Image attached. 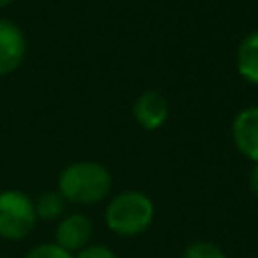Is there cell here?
<instances>
[{
    "instance_id": "6da1fadb",
    "label": "cell",
    "mask_w": 258,
    "mask_h": 258,
    "mask_svg": "<svg viewBox=\"0 0 258 258\" xmlns=\"http://www.w3.org/2000/svg\"><path fill=\"white\" fill-rule=\"evenodd\" d=\"M113 185L109 169L99 161H75L58 175V194L64 202L77 206H93L103 202Z\"/></svg>"
},
{
    "instance_id": "7a4b0ae2",
    "label": "cell",
    "mask_w": 258,
    "mask_h": 258,
    "mask_svg": "<svg viewBox=\"0 0 258 258\" xmlns=\"http://www.w3.org/2000/svg\"><path fill=\"white\" fill-rule=\"evenodd\" d=\"M155 218V206L143 191L127 189L111 198L105 208L107 228L121 238H135L149 230Z\"/></svg>"
},
{
    "instance_id": "3957f363",
    "label": "cell",
    "mask_w": 258,
    "mask_h": 258,
    "mask_svg": "<svg viewBox=\"0 0 258 258\" xmlns=\"http://www.w3.org/2000/svg\"><path fill=\"white\" fill-rule=\"evenodd\" d=\"M34 202L20 189L0 191V238L8 242L24 240L36 226Z\"/></svg>"
},
{
    "instance_id": "277c9868",
    "label": "cell",
    "mask_w": 258,
    "mask_h": 258,
    "mask_svg": "<svg viewBox=\"0 0 258 258\" xmlns=\"http://www.w3.org/2000/svg\"><path fill=\"white\" fill-rule=\"evenodd\" d=\"M91 238H93L91 220L85 214L75 212V214L60 218L56 226V234H54V244H58L71 254H77L79 250L91 244Z\"/></svg>"
},
{
    "instance_id": "5b68a950",
    "label": "cell",
    "mask_w": 258,
    "mask_h": 258,
    "mask_svg": "<svg viewBox=\"0 0 258 258\" xmlns=\"http://www.w3.org/2000/svg\"><path fill=\"white\" fill-rule=\"evenodd\" d=\"M26 54V38L20 26L0 18V77L14 73Z\"/></svg>"
},
{
    "instance_id": "8992f818",
    "label": "cell",
    "mask_w": 258,
    "mask_h": 258,
    "mask_svg": "<svg viewBox=\"0 0 258 258\" xmlns=\"http://www.w3.org/2000/svg\"><path fill=\"white\" fill-rule=\"evenodd\" d=\"M232 139L246 159L258 163V105L246 107L234 117Z\"/></svg>"
},
{
    "instance_id": "52a82bcc",
    "label": "cell",
    "mask_w": 258,
    "mask_h": 258,
    "mask_svg": "<svg viewBox=\"0 0 258 258\" xmlns=\"http://www.w3.org/2000/svg\"><path fill=\"white\" fill-rule=\"evenodd\" d=\"M167 115H169V105L165 97L157 91H145L133 103V117L147 131L159 129L167 121Z\"/></svg>"
},
{
    "instance_id": "ba28073f",
    "label": "cell",
    "mask_w": 258,
    "mask_h": 258,
    "mask_svg": "<svg viewBox=\"0 0 258 258\" xmlns=\"http://www.w3.org/2000/svg\"><path fill=\"white\" fill-rule=\"evenodd\" d=\"M236 69L242 79L258 87V30L242 38L236 52Z\"/></svg>"
},
{
    "instance_id": "9c48e42d",
    "label": "cell",
    "mask_w": 258,
    "mask_h": 258,
    "mask_svg": "<svg viewBox=\"0 0 258 258\" xmlns=\"http://www.w3.org/2000/svg\"><path fill=\"white\" fill-rule=\"evenodd\" d=\"M34 212H36L38 220L52 222V220L62 216V212H64V198L58 191H44V194L38 196V200H34Z\"/></svg>"
},
{
    "instance_id": "30bf717a",
    "label": "cell",
    "mask_w": 258,
    "mask_h": 258,
    "mask_svg": "<svg viewBox=\"0 0 258 258\" xmlns=\"http://www.w3.org/2000/svg\"><path fill=\"white\" fill-rule=\"evenodd\" d=\"M181 258H228V256L218 244L208 240H198L185 246V250L181 252Z\"/></svg>"
},
{
    "instance_id": "8fae6325",
    "label": "cell",
    "mask_w": 258,
    "mask_h": 258,
    "mask_svg": "<svg viewBox=\"0 0 258 258\" xmlns=\"http://www.w3.org/2000/svg\"><path fill=\"white\" fill-rule=\"evenodd\" d=\"M24 258H75V254L67 252L64 248H60L58 244L54 242H44V244H38V246H32Z\"/></svg>"
},
{
    "instance_id": "7c38bea8",
    "label": "cell",
    "mask_w": 258,
    "mask_h": 258,
    "mask_svg": "<svg viewBox=\"0 0 258 258\" xmlns=\"http://www.w3.org/2000/svg\"><path fill=\"white\" fill-rule=\"evenodd\" d=\"M75 258H117V254L105 244H89L75 254Z\"/></svg>"
},
{
    "instance_id": "4fadbf2b",
    "label": "cell",
    "mask_w": 258,
    "mask_h": 258,
    "mask_svg": "<svg viewBox=\"0 0 258 258\" xmlns=\"http://www.w3.org/2000/svg\"><path fill=\"white\" fill-rule=\"evenodd\" d=\"M248 185H250L252 194L258 198V163H254L248 171Z\"/></svg>"
},
{
    "instance_id": "5bb4252c",
    "label": "cell",
    "mask_w": 258,
    "mask_h": 258,
    "mask_svg": "<svg viewBox=\"0 0 258 258\" xmlns=\"http://www.w3.org/2000/svg\"><path fill=\"white\" fill-rule=\"evenodd\" d=\"M14 0H0V8H4V6H8V4H12Z\"/></svg>"
}]
</instances>
